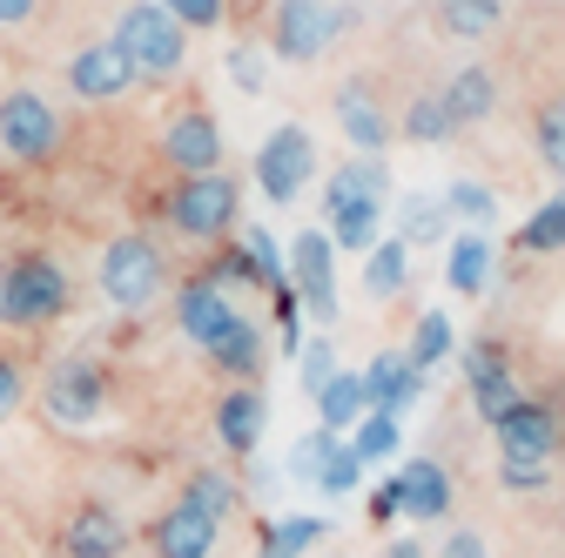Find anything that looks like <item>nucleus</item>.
Listing matches in <instances>:
<instances>
[{"label": "nucleus", "instance_id": "obj_1", "mask_svg": "<svg viewBox=\"0 0 565 558\" xmlns=\"http://www.w3.org/2000/svg\"><path fill=\"white\" fill-rule=\"evenodd\" d=\"M384 162L377 155H358V162H343L323 189V216H330V243L337 249H371L377 243V223H384Z\"/></svg>", "mask_w": 565, "mask_h": 558}, {"label": "nucleus", "instance_id": "obj_11", "mask_svg": "<svg viewBox=\"0 0 565 558\" xmlns=\"http://www.w3.org/2000/svg\"><path fill=\"white\" fill-rule=\"evenodd\" d=\"M236 316H243V310H236V297L216 283V276H189V283L175 290V323H182V336L195 343L202 357L230 336V323H236Z\"/></svg>", "mask_w": 565, "mask_h": 558}, {"label": "nucleus", "instance_id": "obj_34", "mask_svg": "<svg viewBox=\"0 0 565 558\" xmlns=\"http://www.w3.org/2000/svg\"><path fill=\"white\" fill-rule=\"evenodd\" d=\"M350 451H358L364 464L397 458V417H391V410H364V417H358V438H350Z\"/></svg>", "mask_w": 565, "mask_h": 558}, {"label": "nucleus", "instance_id": "obj_29", "mask_svg": "<svg viewBox=\"0 0 565 558\" xmlns=\"http://www.w3.org/2000/svg\"><path fill=\"white\" fill-rule=\"evenodd\" d=\"M519 249H525V256H552V249H565V195L539 202L532 216L519 223Z\"/></svg>", "mask_w": 565, "mask_h": 558}, {"label": "nucleus", "instance_id": "obj_19", "mask_svg": "<svg viewBox=\"0 0 565 558\" xmlns=\"http://www.w3.org/2000/svg\"><path fill=\"white\" fill-rule=\"evenodd\" d=\"M263 425H269V397L256 384H230L223 404H216V438L230 458H249L263 444Z\"/></svg>", "mask_w": 565, "mask_h": 558}, {"label": "nucleus", "instance_id": "obj_47", "mask_svg": "<svg viewBox=\"0 0 565 558\" xmlns=\"http://www.w3.org/2000/svg\"><path fill=\"white\" fill-rule=\"evenodd\" d=\"M371 518H377V525H384V518H397V492H391V484H384V492L371 498Z\"/></svg>", "mask_w": 565, "mask_h": 558}, {"label": "nucleus", "instance_id": "obj_14", "mask_svg": "<svg viewBox=\"0 0 565 558\" xmlns=\"http://www.w3.org/2000/svg\"><path fill=\"white\" fill-rule=\"evenodd\" d=\"M67 88L82 101H121L135 88V67H128V54L115 41H88V47L67 54Z\"/></svg>", "mask_w": 565, "mask_h": 558}, {"label": "nucleus", "instance_id": "obj_23", "mask_svg": "<svg viewBox=\"0 0 565 558\" xmlns=\"http://www.w3.org/2000/svg\"><path fill=\"white\" fill-rule=\"evenodd\" d=\"M263 357H269V351H263V330H256L249 316H236L230 336L216 343V351H209V364H216L230 384H256V377H263Z\"/></svg>", "mask_w": 565, "mask_h": 558}, {"label": "nucleus", "instance_id": "obj_28", "mask_svg": "<svg viewBox=\"0 0 565 558\" xmlns=\"http://www.w3.org/2000/svg\"><path fill=\"white\" fill-rule=\"evenodd\" d=\"M404 142H451L458 135V121H451V108H445V95L438 88H424V95H411V108H404Z\"/></svg>", "mask_w": 565, "mask_h": 558}, {"label": "nucleus", "instance_id": "obj_38", "mask_svg": "<svg viewBox=\"0 0 565 558\" xmlns=\"http://www.w3.org/2000/svg\"><path fill=\"white\" fill-rule=\"evenodd\" d=\"M364 484V458L350 451V444H337L330 451V464H323V477H317V492H330V498H350Z\"/></svg>", "mask_w": 565, "mask_h": 558}, {"label": "nucleus", "instance_id": "obj_18", "mask_svg": "<svg viewBox=\"0 0 565 558\" xmlns=\"http://www.w3.org/2000/svg\"><path fill=\"white\" fill-rule=\"evenodd\" d=\"M391 492H397V512H404L411 525H438V518L451 512V477H445L438 458H411V464L391 477Z\"/></svg>", "mask_w": 565, "mask_h": 558}, {"label": "nucleus", "instance_id": "obj_46", "mask_svg": "<svg viewBox=\"0 0 565 558\" xmlns=\"http://www.w3.org/2000/svg\"><path fill=\"white\" fill-rule=\"evenodd\" d=\"M34 8H41V0H0V28H21V21H34Z\"/></svg>", "mask_w": 565, "mask_h": 558}, {"label": "nucleus", "instance_id": "obj_48", "mask_svg": "<svg viewBox=\"0 0 565 558\" xmlns=\"http://www.w3.org/2000/svg\"><path fill=\"white\" fill-rule=\"evenodd\" d=\"M384 558H424V545H417V538H397V545H391Z\"/></svg>", "mask_w": 565, "mask_h": 558}, {"label": "nucleus", "instance_id": "obj_6", "mask_svg": "<svg viewBox=\"0 0 565 558\" xmlns=\"http://www.w3.org/2000/svg\"><path fill=\"white\" fill-rule=\"evenodd\" d=\"M343 28H350V8H323V0H276V14H269V54L310 67Z\"/></svg>", "mask_w": 565, "mask_h": 558}, {"label": "nucleus", "instance_id": "obj_3", "mask_svg": "<svg viewBox=\"0 0 565 558\" xmlns=\"http://www.w3.org/2000/svg\"><path fill=\"white\" fill-rule=\"evenodd\" d=\"M108 41L128 54L135 82H169L175 67H182V54H189V28L162 8V0H135V8H121V21H115Z\"/></svg>", "mask_w": 565, "mask_h": 558}, {"label": "nucleus", "instance_id": "obj_17", "mask_svg": "<svg viewBox=\"0 0 565 558\" xmlns=\"http://www.w3.org/2000/svg\"><path fill=\"white\" fill-rule=\"evenodd\" d=\"M491 438H499V458H532V464H545V458L558 451V410L519 397L499 425H491Z\"/></svg>", "mask_w": 565, "mask_h": 558}, {"label": "nucleus", "instance_id": "obj_9", "mask_svg": "<svg viewBox=\"0 0 565 558\" xmlns=\"http://www.w3.org/2000/svg\"><path fill=\"white\" fill-rule=\"evenodd\" d=\"M310 175H317V142H310V135H303L297 121L269 128L263 149H256V189H263L269 202H297Z\"/></svg>", "mask_w": 565, "mask_h": 558}, {"label": "nucleus", "instance_id": "obj_24", "mask_svg": "<svg viewBox=\"0 0 565 558\" xmlns=\"http://www.w3.org/2000/svg\"><path fill=\"white\" fill-rule=\"evenodd\" d=\"M438 95H445V108H451L458 128H471V121H484L491 108H499V82H491V67H458Z\"/></svg>", "mask_w": 565, "mask_h": 558}, {"label": "nucleus", "instance_id": "obj_4", "mask_svg": "<svg viewBox=\"0 0 565 558\" xmlns=\"http://www.w3.org/2000/svg\"><path fill=\"white\" fill-rule=\"evenodd\" d=\"M236 208H243V189L236 175L209 169V175H182L169 189V223L189 236V243H223L236 229Z\"/></svg>", "mask_w": 565, "mask_h": 558}, {"label": "nucleus", "instance_id": "obj_39", "mask_svg": "<svg viewBox=\"0 0 565 558\" xmlns=\"http://www.w3.org/2000/svg\"><path fill=\"white\" fill-rule=\"evenodd\" d=\"M297 377H303V390H310V397L337 377V343H330V336H310L303 351H297Z\"/></svg>", "mask_w": 565, "mask_h": 558}, {"label": "nucleus", "instance_id": "obj_12", "mask_svg": "<svg viewBox=\"0 0 565 558\" xmlns=\"http://www.w3.org/2000/svg\"><path fill=\"white\" fill-rule=\"evenodd\" d=\"M290 283L317 323H337V243L330 229H303L290 249Z\"/></svg>", "mask_w": 565, "mask_h": 558}, {"label": "nucleus", "instance_id": "obj_7", "mask_svg": "<svg viewBox=\"0 0 565 558\" xmlns=\"http://www.w3.org/2000/svg\"><path fill=\"white\" fill-rule=\"evenodd\" d=\"M41 410L54 417L61 431H88L95 417L108 410V377H102V364H95V357H61V364L47 371V384H41Z\"/></svg>", "mask_w": 565, "mask_h": 558}, {"label": "nucleus", "instance_id": "obj_32", "mask_svg": "<svg viewBox=\"0 0 565 558\" xmlns=\"http://www.w3.org/2000/svg\"><path fill=\"white\" fill-rule=\"evenodd\" d=\"M445 229H451V208H445V202H431V195H411V202H404V243H411V249L445 243Z\"/></svg>", "mask_w": 565, "mask_h": 558}, {"label": "nucleus", "instance_id": "obj_10", "mask_svg": "<svg viewBox=\"0 0 565 558\" xmlns=\"http://www.w3.org/2000/svg\"><path fill=\"white\" fill-rule=\"evenodd\" d=\"M465 390H471V410L484 417V425H499V417L525 397V390H519V371H512V357H505L499 336H478L471 351H465Z\"/></svg>", "mask_w": 565, "mask_h": 558}, {"label": "nucleus", "instance_id": "obj_8", "mask_svg": "<svg viewBox=\"0 0 565 558\" xmlns=\"http://www.w3.org/2000/svg\"><path fill=\"white\" fill-rule=\"evenodd\" d=\"M0 149H8L14 162H28V169L54 162V149H61V115H54V101L34 95V88L0 95Z\"/></svg>", "mask_w": 565, "mask_h": 558}, {"label": "nucleus", "instance_id": "obj_26", "mask_svg": "<svg viewBox=\"0 0 565 558\" xmlns=\"http://www.w3.org/2000/svg\"><path fill=\"white\" fill-rule=\"evenodd\" d=\"M445 283H451L458 297H478V290L491 283V243H484L478 229L451 236V256H445Z\"/></svg>", "mask_w": 565, "mask_h": 558}, {"label": "nucleus", "instance_id": "obj_44", "mask_svg": "<svg viewBox=\"0 0 565 558\" xmlns=\"http://www.w3.org/2000/svg\"><path fill=\"white\" fill-rule=\"evenodd\" d=\"M21 397H28L21 364H14V357H0V417H14V410H21Z\"/></svg>", "mask_w": 565, "mask_h": 558}, {"label": "nucleus", "instance_id": "obj_2", "mask_svg": "<svg viewBox=\"0 0 565 558\" xmlns=\"http://www.w3.org/2000/svg\"><path fill=\"white\" fill-rule=\"evenodd\" d=\"M67 303H75V283H67V269L41 249L14 256L8 269H0V323L14 330H47L67 316Z\"/></svg>", "mask_w": 565, "mask_h": 558}, {"label": "nucleus", "instance_id": "obj_36", "mask_svg": "<svg viewBox=\"0 0 565 558\" xmlns=\"http://www.w3.org/2000/svg\"><path fill=\"white\" fill-rule=\"evenodd\" d=\"M445 208L458 223H471V229H484L491 216H499V195H491L484 182H451V195H445Z\"/></svg>", "mask_w": 565, "mask_h": 558}, {"label": "nucleus", "instance_id": "obj_13", "mask_svg": "<svg viewBox=\"0 0 565 558\" xmlns=\"http://www.w3.org/2000/svg\"><path fill=\"white\" fill-rule=\"evenodd\" d=\"M162 155H169L175 175H209V169H223V128H216V115H209V108L169 115V128H162Z\"/></svg>", "mask_w": 565, "mask_h": 558}, {"label": "nucleus", "instance_id": "obj_20", "mask_svg": "<svg viewBox=\"0 0 565 558\" xmlns=\"http://www.w3.org/2000/svg\"><path fill=\"white\" fill-rule=\"evenodd\" d=\"M337 128L350 135V149L358 155H384L391 149V115H384V101L371 95V82H350L343 95H337Z\"/></svg>", "mask_w": 565, "mask_h": 558}, {"label": "nucleus", "instance_id": "obj_41", "mask_svg": "<svg viewBox=\"0 0 565 558\" xmlns=\"http://www.w3.org/2000/svg\"><path fill=\"white\" fill-rule=\"evenodd\" d=\"M162 8L182 21V28H223V14H230V0H162Z\"/></svg>", "mask_w": 565, "mask_h": 558}, {"label": "nucleus", "instance_id": "obj_30", "mask_svg": "<svg viewBox=\"0 0 565 558\" xmlns=\"http://www.w3.org/2000/svg\"><path fill=\"white\" fill-rule=\"evenodd\" d=\"M417 371H438L445 357H451V316L445 310H424L417 316V330H411V351H404Z\"/></svg>", "mask_w": 565, "mask_h": 558}, {"label": "nucleus", "instance_id": "obj_45", "mask_svg": "<svg viewBox=\"0 0 565 558\" xmlns=\"http://www.w3.org/2000/svg\"><path fill=\"white\" fill-rule=\"evenodd\" d=\"M438 558H484V538H478V532H451Z\"/></svg>", "mask_w": 565, "mask_h": 558}, {"label": "nucleus", "instance_id": "obj_27", "mask_svg": "<svg viewBox=\"0 0 565 558\" xmlns=\"http://www.w3.org/2000/svg\"><path fill=\"white\" fill-rule=\"evenodd\" d=\"M364 256H371V262H364V290H371L377 303H391V297L411 283V243H404V236H397V243H371Z\"/></svg>", "mask_w": 565, "mask_h": 558}, {"label": "nucleus", "instance_id": "obj_16", "mask_svg": "<svg viewBox=\"0 0 565 558\" xmlns=\"http://www.w3.org/2000/svg\"><path fill=\"white\" fill-rule=\"evenodd\" d=\"M216 532H223V518H209L202 505L175 498V505H169L149 532H141V538H149L156 558H209V551H216Z\"/></svg>", "mask_w": 565, "mask_h": 558}, {"label": "nucleus", "instance_id": "obj_49", "mask_svg": "<svg viewBox=\"0 0 565 558\" xmlns=\"http://www.w3.org/2000/svg\"><path fill=\"white\" fill-rule=\"evenodd\" d=\"M0 269H8V262H0Z\"/></svg>", "mask_w": 565, "mask_h": 558}, {"label": "nucleus", "instance_id": "obj_43", "mask_svg": "<svg viewBox=\"0 0 565 558\" xmlns=\"http://www.w3.org/2000/svg\"><path fill=\"white\" fill-rule=\"evenodd\" d=\"M230 75H236V88H243V95H256V88H263V54L236 41V47H230Z\"/></svg>", "mask_w": 565, "mask_h": 558}, {"label": "nucleus", "instance_id": "obj_42", "mask_svg": "<svg viewBox=\"0 0 565 558\" xmlns=\"http://www.w3.org/2000/svg\"><path fill=\"white\" fill-rule=\"evenodd\" d=\"M545 464H532V458H505L499 464V484H505V492H545Z\"/></svg>", "mask_w": 565, "mask_h": 558}, {"label": "nucleus", "instance_id": "obj_37", "mask_svg": "<svg viewBox=\"0 0 565 558\" xmlns=\"http://www.w3.org/2000/svg\"><path fill=\"white\" fill-rule=\"evenodd\" d=\"M243 256H249V269H256L263 290H276V297L290 290V283H282V256H276V236H269V229H249V236H243Z\"/></svg>", "mask_w": 565, "mask_h": 558}, {"label": "nucleus", "instance_id": "obj_22", "mask_svg": "<svg viewBox=\"0 0 565 558\" xmlns=\"http://www.w3.org/2000/svg\"><path fill=\"white\" fill-rule=\"evenodd\" d=\"M371 410V384H364V371H337L323 390H317V425L323 431H350V425H358V417Z\"/></svg>", "mask_w": 565, "mask_h": 558}, {"label": "nucleus", "instance_id": "obj_25", "mask_svg": "<svg viewBox=\"0 0 565 558\" xmlns=\"http://www.w3.org/2000/svg\"><path fill=\"white\" fill-rule=\"evenodd\" d=\"M431 14H438V34H451V41H484V34H499L505 0H431Z\"/></svg>", "mask_w": 565, "mask_h": 558}, {"label": "nucleus", "instance_id": "obj_40", "mask_svg": "<svg viewBox=\"0 0 565 558\" xmlns=\"http://www.w3.org/2000/svg\"><path fill=\"white\" fill-rule=\"evenodd\" d=\"M337 444H343V438H337V431H323V425H317V431H310V438H297V451H290V471H297V477H310V484H317V477H323V464H330V451H337Z\"/></svg>", "mask_w": 565, "mask_h": 558}, {"label": "nucleus", "instance_id": "obj_15", "mask_svg": "<svg viewBox=\"0 0 565 558\" xmlns=\"http://www.w3.org/2000/svg\"><path fill=\"white\" fill-rule=\"evenodd\" d=\"M128 545H135V532L108 505H75L61 525V558H128Z\"/></svg>", "mask_w": 565, "mask_h": 558}, {"label": "nucleus", "instance_id": "obj_31", "mask_svg": "<svg viewBox=\"0 0 565 558\" xmlns=\"http://www.w3.org/2000/svg\"><path fill=\"white\" fill-rule=\"evenodd\" d=\"M532 142H539V162L565 182V95H552V101L532 115Z\"/></svg>", "mask_w": 565, "mask_h": 558}, {"label": "nucleus", "instance_id": "obj_33", "mask_svg": "<svg viewBox=\"0 0 565 558\" xmlns=\"http://www.w3.org/2000/svg\"><path fill=\"white\" fill-rule=\"evenodd\" d=\"M323 532H330V525H323V518H310V512H303V518H282V525H269V538H263V558H303V551H310Z\"/></svg>", "mask_w": 565, "mask_h": 558}, {"label": "nucleus", "instance_id": "obj_5", "mask_svg": "<svg viewBox=\"0 0 565 558\" xmlns=\"http://www.w3.org/2000/svg\"><path fill=\"white\" fill-rule=\"evenodd\" d=\"M162 290H169V262L141 229H128V236H115L102 249V297L115 310H149Z\"/></svg>", "mask_w": 565, "mask_h": 558}, {"label": "nucleus", "instance_id": "obj_21", "mask_svg": "<svg viewBox=\"0 0 565 558\" xmlns=\"http://www.w3.org/2000/svg\"><path fill=\"white\" fill-rule=\"evenodd\" d=\"M364 384H371V410H391V417H404V410L424 397V371H417L404 351H384V357L364 371Z\"/></svg>", "mask_w": 565, "mask_h": 558}, {"label": "nucleus", "instance_id": "obj_35", "mask_svg": "<svg viewBox=\"0 0 565 558\" xmlns=\"http://www.w3.org/2000/svg\"><path fill=\"white\" fill-rule=\"evenodd\" d=\"M182 498H189V505H202L209 518H230V512H236V484H230L223 471H195V477L182 484Z\"/></svg>", "mask_w": 565, "mask_h": 558}]
</instances>
